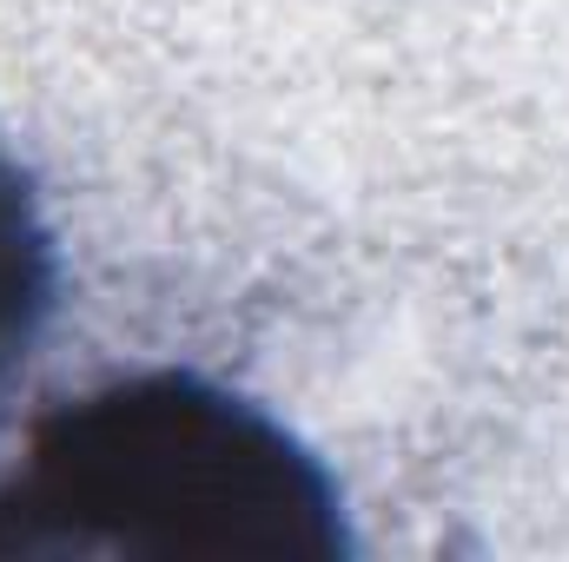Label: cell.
I'll return each mask as SVG.
<instances>
[{
	"label": "cell",
	"instance_id": "obj_1",
	"mask_svg": "<svg viewBox=\"0 0 569 562\" xmlns=\"http://www.w3.org/2000/svg\"><path fill=\"white\" fill-rule=\"evenodd\" d=\"M331 470L266 404L199 378H113L27 430L0 556H345Z\"/></svg>",
	"mask_w": 569,
	"mask_h": 562
},
{
	"label": "cell",
	"instance_id": "obj_2",
	"mask_svg": "<svg viewBox=\"0 0 569 562\" xmlns=\"http://www.w3.org/2000/svg\"><path fill=\"white\" fill-rule=\"evenodd\" d=\"M47 311H53V239L40 225L20 159L0 140V423L13 404V384L33 364Z\"/></svg>",
	"mask_w": 569,
	"mask_h": 562
}]
</instances>
